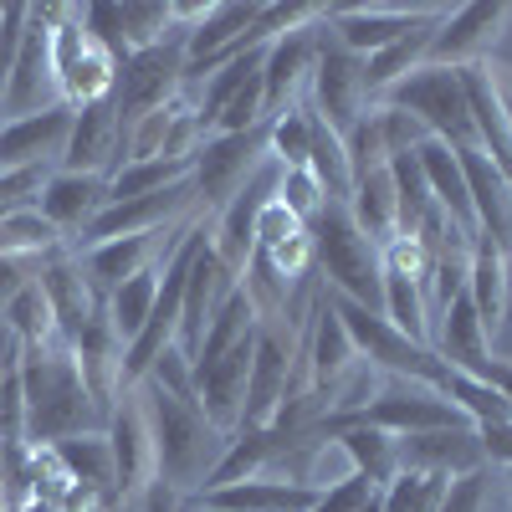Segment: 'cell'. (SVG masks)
<instances>
[{
    "mask_svg": "<svg viewBox=\"0 0 512 512\" xmlns=\"http://www.w3.org/2000/svg\"><path fill=\"white\" fill-rule=\"evenodd\" d=\"M21 395H26V441L31 446H57L72 436L103 431V415L82 384L77 354L62 344L21 349Z\"/></svg>",
    "mask_w": 512,
    "mask_h": 512,
    "instance_id": "cell-1",
    "label": "cell"
},
{
    "mask_svg": "<svg viewBox=\"0 0 512 512\" xmlns=\"http://www.w3.org/2000/svg\"><path fill=\"white\" fill-rule=\"evenodd\" d=\"M139 405L149 415V436H154V482L175 487L180 497H195L205 477L216 472V461L231 436H221L216 425L200 415L195 400H175L154 390V384H134Z\"/></svg>",
    "mask_w": 512,
    "mask_h": 512,
    "instance_id": "cell-2",
    "label": "cell"
},
{
    "mask_svg": "<svg viewBox=\"0 0 512 512\" xmlns=\"http://www.w3.org/2000/svg\"><path fill=\"white\" fill-rule=\"evenodd\" d=\"M313 236V272L323 277V292L349 297L364 308H384V251L354 226L349 205H323L308 221Z\"/></svg>",
    "mask_w": 512,
    "mask_h": 512,
    "instance_id": "cell-3",
    "label": "cell"
},
{
    "mask_svg": "<svg viewBox=\"0 0 512 512\" xmlns=\"http://www.w3.org/2000/svg\"><path fill=\"white\" fill-rule=\"evenodd\" d=\"M374 103H390L400 113H410L436 144H446L451 154L477 149V118L466 103V82L456 67H415L405 82H395L390 93H379Z\"/></svg>",
    "mask_w": 512,
    "mask_h": 512,
    "instance_id": "cell-4",
    "label": "cell"
},
{
    "mask_svg": "<svg viewBox=\"0 0 512 512\" xmlns=\"http://www.w3.org/2000/svg\"><path fill=\"white\" fill-rule=\"evenodd\" d=\"M41 21H47V52H52V72H57L62 103L82 108V103L113 98L118 62H113L108 47H98V41L88 36V26H82V6H47Z\"/></svg>",
    "mask_w": 512,
    "mask_h": 512,
    "instance_id": "cell-5",
    "label": "cell"
},
{
    "mask_svg": "<svg viewBox=\"0 0 512 512\" xmlns=\"http://www.w3.org/2000/svg\"><path fill=\"white\" fill-rule=\"evenodd\" d=\"M180 93H185V31L175 26V36H164L159 47L134 52L118 67V82H113L118 128L154 113V108H169Z\"/></svg>",
    "mask_w": 512,
    "mask_h": 512,
    "instance_id": "cell-6",
    "label": "cell"
},
{
    "mask_svg": "<svg viewBox=\"0 0 512 512\" xmlns=\"http://www.w3.org/2000/svg\"><path fill=\"white\" fill-rule=\"evenodd\" d=\"M262 164H267V128H251V134H210L190 159V185L200 195V210L216 216Z\"/></svg>",
    "mask_w": 512,
    "mask_h": 512,
    "instance_id": "cell-7",
    "label": "cell"
},
{
    "mask_svg": "<svg viewBox=\"0 0 512 512\" xmlns=\"http://www.w3.org/2000/svg\"><path fill=\"white\" fill-rule=\"evenodd\" d=\"M308 93H313V113L333 128L338 139H344L349 128H354V118L374 103L369 98V82H364V57L338 47L333 31L323 21H318V57H313Z\"/></svg>",
    "mask_w": 512,
    "mask_h": 512,
    "instance_id": "cell-8",
    "label": "cell"
},
{
    "mask_svg": "<svg viewBox=\"0 0 512 512\" xmlns=\"http://www.w3.org/2000/svg\"><path fill=\"white\" fill-rule=\"evenodd\" d=\"M456 72L466 82V103H472V118H477V149L512 185V67L497 57H482Z\"/></svg>",
    "mask_w": 512,
    "mask_h": 512,
    "instance_id": "cell-9",
    "label": "cell"
},
{
    "mask_svg": "<svg viewBox=\"0 0 512 512\" xmlns=\"http://www.w3.org/2000/svg\"><path fill=\"white\" fill-rule=\"evenodd\" d=\"M359 425H374L384 436H420V431H451V425H472L441 390L431 384H410V379H384L379 395L354 415ZM344 425V420H338Z\"/></svg>",
    "mask_w": 512,
    "mask_h": 512,
    "instance_id": "cell-10",
    "label": "cell"
},
{
    "mask_svg": "<svg viewBox=\"0 0 512 512\" xmlns=\"http://www.w3.org/2000/svg\"><path fill=\"white\" fill-rule=\"evenodd\" d=\"M108 451H113V487H118V507L134 512V502L144 497V487L154 482V436H149V415L139 405V390H123L118 405L108 410Z\"/></svg>",
    "mask_w": 512,
    "mask_h": 512,
    "instance_id": "cell-11",
    "label": "cell"
},
{
    "mask_svg": "<svg viewBox=\"0 0 512 512\" xmlns=\"http://www.w3.org/2000/svg\"><path fill=\"white\" fill-rule=\"evenodd\" d=\"M277 180H282V164H262L256 175L210 216V251L221 256V262L246 277V262H251V251H256V221H262V210L277 200Z\"/></svg>",
    "mask_w": 512,
    "mask_h": 512,
    "instance_id": "cell-12",
    "label": "cell"
},
{
    "mask_svg": "<svg viewBox=\"0 0 512 512\" xmlns=\"http://www.w3.org/2000/svg\"><path fill=\"white\" fill-rule=\"evenodd\" d=\"M292 333H282V323H256V344H251V374H246V405H241V431H262L277 420V410L287 405L292 390Z\"/></svg>",
    "mask_w": 512,
    "mask_h": 512,
    "instance_id": "cell-13",
    "label": "cell"
},
{
    "mask_svg": "<svg viewBox=\"0 0 512 512\" xmlns=\"http://www.w3.org/2000/svg\"><path fill=\"white\" fill-rule=\"evenodd\" d=\"M507 21H512V6H502V0H466V6H451L441 16V26L431 31V52H425V62L431 67L482 62L502 41Z\"/></svg>",
    "mask_w": 512,
    "mask_h": 512,
    "instance_id": "cell-14",
    "label": "cell"
},
{
    "mask_svg": "<svg viewBox=\"0 0 512 512\" xmlns=\"http://www.w3.org/2000/svg\"><path fill=\"white\" fill-rule=\"evenodd\" d=\"M451 6H328L323 26L333 31V41L354 57H374L390 41L410 36L425 21H441Z\"/></svg>",
    "mask_w": 512,
    "mask_h": 512,
    "instance_id": "cell-15",
    "label": "cell"
},
{
    "mask_svg": "<svg viewBox=\"0 0 512 512\" xmlns=\"http://www.w3.org/2000/svg\"><path fill=\"white\" fill-rule=\"evenodd\" d=\"M57 72H52V52H47V21H41L36 6H26V36H21V52L6 72V98H0V118H31V113H47L57 108Z\"/></svg>",
    "mask_w": 512,
    "mask_h": 512,
    "instance_id": "cell-16",
    "label": "cell"
},
{
    "mask_svg": "<svg viewBox=\"0 0 512 512\" xmlns=\"http://www.w3.org/2000/svg\"><path fill=\"white\" fill-rule=\"evenodd\" d=\"M36 287L47 292L52 318H57V333H62L67 349L82 338V328H88V323L103 313V292L88 282V272H82V262H77L72 246H62V251H52V256H41V262H36Z\"/></svg>",
    "mask_w": 512,
    "mask_h": 512,
    "instance_id": "cell-17",
    "label": "cell"
},
{
    "mask_svg": "<svg viewBox=\"0 0 512 512\" xmlns=\"http://www.w3.org/2000/svg\"><path fill=\"white\" fill-rule=\"evenodd\" d=\"M241 287V277L221 262L216 251H210V236H205V246L195 251V262H190V272H185V297H180V333H175V344L195 359V349H200V338H205V328H210V318H216V308L226 303V297Z\"/></svg>",
    "mask_w": 512,
    "mask_h": 512,
    "instance_id": "cell-18",
    "label": "cell"
},
{
    "mask_svg": "<svg viewBox=\"0 0 512 512\" xmlns=\"http://www.w3.org/2000/svg\"><path fill=\"white\" fill-rule=\"evenodd\" d=\"M395 456L410 472H436V477H472L487 472V451L477 425H451V431H420V436H395Z\"/></svg>",
    "mask_w": 512,
    "mask_h": 512,
    "instance_id": "cell-19",
    "label": "cell"
},
{
    "mask_svg": "<svg viewBox=\"0 0 512 512\" xmlns=\"http://www.w3.org/2000/svg\"><path fill=\"white\" fill-rule=\"evenodd\" d=\"M103 205H108V175H77V169H52L36 200V210L62 231L67 246L88 236V226L103 216Z\"/></svg>",
    "mask_w": 512,
    "mask_h": 512,
    "instance_id": "cell-20",
    "label": "cell"
},
{
    "mask_svg": "<svg viewBox=\"0 0 512 512\" xmlns=\"http://www.w3.org/2000/svg\"><path fill=\"white\" fill-rule=\"evenodd\" d=\"M313 57H318V21L303 26V31H287L267 47V62H262V113L267 123L277 113H287L292 103H303V88L313 77Z\"/></svg>",
    "mask_w": 512,
    "mask_h": 512,
    "instance_id": "cell-21",
    "label": "cell"
},
{
    "mask_svg": "<svg viewBox=\"0 0 512 512\" xmlns=\"http://www.w3.org/2000/svg\"><path fill=\"white\" fill-rule=\"evenodd\" d=\"M67 128H72L67 103L31 113V118H6L0 123V169H31V164L57 169L62 149H67Z\"/></svg>",
    "mask_w": 512,
    "mask_h": 512,
    "instance_id": "cell-22",
    "label": "cell"
},
{
    "mask_svg": "<svg viewBox=\"0 0 512 512\" xmlns=\"http://www.w3.org/2000/svg\"><path fill=\"white\" fill-rule=\"evenodd\" d=\"M118 159V108L113 98L82 103L72 108V128H67V149L57 169H77V175H113Z\"/></svg>",
    "mask_w": 512,
    "mask_h": 512,
    "instance_id": "cell-23",
    "label": "cell"
},
{
    "mask_svg": "<svg viewBox=\"0 0 512 512\" xmlns=\"http://www.w3.org/2000/svg\"><path fill=\"white\" fill-rule=\"evenodd\" d=\"M466 297L487 328V338L502 333L507 323V303H512V256L502 246H492L487 236L472 241V262H466Z\"/></svg>",
    "mask_w": 512,
    "mask_h": 512,
    "instance_id": "cell-24",
    "label": "cell"
},
{
    "mask_svg": "<svg viewBox=\"0 0 512 512\" xmlns=\"http://www.w3.org/2000/svg\"><path fill=\"white\" fill-rule=\"evenodd\" d=\"M431 349H436L451 369L482 379V369H487V359H492V338H487V328H482V318H477V308H472V297H466V292L456 297L451 308L436 313V323H431Z\"/></svg>",
    "mask_w": 512,
    "mask_h": 512,
    "instance_id": "cell-25",
    "label": "cell"
},
{
    "mask_svg": "<svg viewBox=\"0 0 512 512\" xmlns=\"http://www.w3.org/2000/svg\"><path fill=\"white\" fill-rule=\"evenodd\" d=\"M200 502L221 507V512H313L318 507V492L303 487V482H287V477H246V482H231V487H216V492H195Z\"/></svg>",
    "mask_w": 512,
    "mask_h": 512,
    "instance_id": "cell-26",
    "label": "cell"
},
{
    "mask_svg": "<svg viewBox=\"0 0 512 512\" xmlns=\"http://www.w3.org/2000/svg\"><path fill=\"white\" fill-rule=\"evenodd\" d=\"M415 159H420V169H425V185H431V200H436V210L461 231V236H477V210H472V190H466V175H461V159L446 149V144H436V139H425L420 149H415Z\"/></svg>",
    "mask_w": 512,
    "mask_h": 512,
    "instance_id": "cell-27",
    "label": "cell"
},
{
    "mask_svg": "<svg viewBox=\"0 0 512 512\" xmlns=\"http://www.w3.org/2000/svg\"><path fill=\"white\" fill-rule=\"evenodd\" d=\"M349 216L354 226L384 251L400 236V210H395V180H390V164H374L354 175V195H349Z\"/></svg>",
    "mask_w": 512,
    "mask_h": 512,
    "instance_id": "cell-28",
    "label": "cell"
},
{
    "mask_svg": "<svg viewBox=\"0 0 512 512\" xmlns=\"http://www.w3.org/2000/svg\"><path fill=\"white\" fill-rule=\"evenodd\" d=\"M338 441V451L349 456V472L354 477H369L374 487H384L395 472H400V456H395V436L374 431V425H359V420H344V425H318Z\"/></svg>",
    "mask_w": 512,
    "mask_h": 512,
    "instance_id": "cell-29",
    "label": "cell"
},
{
    "mask_svg": "<svg viewBox=\"0 0 512 512\" xmlns=\"http://www.w3.org/2000/svg\"><path fill=\"white\" fill-rule=\"evenodd\" d=\"M47 451H52V461L62 466V477H67V482H88V487H98V492L113 502V512H123V507H118V487H113V451H108V436H103V431L57 441V446H47Z\"/></svg>",
    "mask_w": 512,
    "mask_h": 512,
    "instance_id": "cell-30",
    "label": "cell"
},
{
    "mask_svg": "<svg viewBox=\"0 0 512 512\" xmlns=\"http://www.w3.org/2000/svg\"><path fill=\"white\" fill-rule=\"evenodd\" d=\"M436 26H441V21H425V26H415L410 36L390 41L384 52L364 57V82H369V98L390 93L395 82H405L415 67H425V52H431V31H436Z\"/></svg>",
    "mask_w": 512,
    "mask_h": 512,
    "instance_id": "cell-31",
    "label": "cell"
},
{
    "mask_svg": "<svg viewBox=\"0 0 512 512\" xmlns=\"http://www.w3.org/2000/svg\"><path fill=\"white\" fill-rule=\"evenodd\" d=\"M159 272H164V262L149 267V272H139V277H128L123 287H113L103 297V313H108V323H113V333L123 338V344H134L139 328L149 323V313L159 303Z\"/></svg>",
    "mask_w": 512,
    "mask_h": 512,
    "instance_id": "cell-32",
    "label": "cell"
},
{
    "mask_svg": "<svg viewBox=\"0 0 512 512\" xmlns=\"http://www.w3.org/2000/svg\"><path fill=\"white\" fill-rule=\"evenodd\" d=\"M180 180H190V159H169V154H159V159H128V164H118L108 175V205L169 190Z\"/></svg>",
    "mask_w": 512,
    "mask_h": 512,
    "instance_id": "cell-33",
    "label": "cell"
},
{
    "mask_svg": "<svg viewBox=\"0 0 512 512\" xmlns=\"http://www.w3.org/2000/svg\"><path fill=\"white\" fill-rule=\"evenodd\" d=\"M384 318H390L405 338L431 349V297H425V282L405 277V272H384Z\"/></svg>",
    "mask_w": 512,
    "mask_h": 512,
    "instance_id": "cell-34",
    "label": "cell"
},
{
    "mask_svg": "<svg viewBox=\"0 0 512 512\" xmlns=\"http://www.w3.org/2000/svg\"><path fill=\"white\" fill-rule=\"evenodd\" d=\"M313 134H318L313 103H292L287 113H277V118L267 123V159L282 164V169H308Z\"/></svg>",
    "mask_w": 512,
    "mask_h": 512,
    "instance_id": "cell-35",
    "label": "cell"
},
{
    "mask_svg": "<svg viewBox=\"0 0 512 512\" xmlns=\"http://www.w3.org/2000/svg\"><path fill=\"white\" fill-rule=\"evenodd\" d=\"M0 323H6V333L16 338L21 349H41V344H57V318H52V303H47V292H41L36 282H26L11 303H6V313H0Z\"/></svg>",
    "mask_w": 512,
    "mask_h": 512,
    "instance_id": "cell-36",
    "label": "cell"
},
{
    "mask_svg": "<svg viewBox=\"0 0 512 512\" xmlns=\"http://www.w3.org/2000/svg\"><path fill=\"white\" fill-rule=\"evenodd\" d=\"M62 231L41 216V210H16V216H0V256H16V262H41V256L62 251Z\"/></svg>",
    "mask_w": 512,
    "mask_h": 512,
    "instance_id": "cell-37",
    "label": "cell"
},
{
    "mask_svg": "<svg viewBox=\"0 0 512 512\" xmlns=\"http://www.w3.org/2000/svg\"><path fill=\"white\" fill-rule=\"evenodd\" d=\"M308 169H313L318 190H323L333 205H349V195H354V159H349L344 139H338V134H333V128H328L323 118H318V134H313Z\"/></svg>",
    "mask_w": 512,
    "mask_h": 512,
    "instance_id": "cell-38",
    "label": "cell"
},
{
    "mask_svg": "<svg viewBox=\"0 0 512 512\" xmlns=\"http://www.w3.org/2000/svg\"><path fill=\"white\" fill-rule=\"evenodd\" d=\"M446 492H451V477L400 466V472L379 487V512H441Z\"/></svg>",
    "mask_w": 512,
    "mask_h": 512,
    "instance_id": "cell-39",
    "label": "cell"
},
{
    "mask_svg": "<svg viewBox=\"0 0 512 512\" xmlns=\"http://www.w3.org/2000/svg\"><path fill=\"white\" fill-rule=\"evenodd\" d=\"M118 26H123V47L128 57L144 52V47H159L164 36H175V16L159 0H134V6H118Z\"/></svg>",
    "mask_w": 512,
    "mask_h": 512,
    "instance_id": "cell-40",
    "label": "cell"
},
{
    "mask_svg": "<svg viewBox=\"0 0 512 512\" xmlns=\"http://www.w3.org/2000/svg\"><path fill=\"white\" fill-rule=\"evenodd\" d=\"M139 384H154V390L175 395V400H195V359H190L180 344H169V349L149 364V374H144Z\"/></svg>",
    "mask_w": 512,
    "mask_h": 512,
    "instance_id": "cell-41",
    "label": "cell"
},
{
    "mask_svg": "<svg viewBox=\"0 0 512 512\" xmlns=\"http://www.w3.org/2000/svg\"><path fill=\"white\" fill-rule=\"evenodd\" d=\"M52 169L31 164V169H0V216H16V210H31L41 200V185H47Z\"/></svg>",
    "mask_w": 512,
    "mask_h": 512,
    "instance_id": "cell-42",
    "label": "cell"
},
{
    "mask_svg": "<svg viewBox=\"0 0 512 512\" xmlns=\"http://www.w3.org/2000/svg\"><path fill=\"white\" fill-rule=\"evenodd\" d=\"M277 200L292 210V216L297 221H313L318 216V210L328 205V195L318 190V180H313V169H282V180H277Z\"/></svg>",
    "mask_w": 512,
    "mask_h": 512,
    "instance_id": "cell-43",
    "label": "cell"
},
{
    "mask_svg": "<svg viewBox=\"0 0 512 512\" xmlns=\"http://www.w3.org/2000/svg\"><path fill=\"white\" fill-rule=\"evenodd\" d=\"M313 512H379V487L369 477H344V482H333L328 492H318Z\"/></svg>",
    "mask_w": 512,
    "mask_h": 512,
    "instance_id": "cell-44",
    "label": "cell"
},
{
    "mask_svg": "<svg viewBox=\"0 0 512 512\" xmlns=\"http://www.w3.org/2000/svg\"><path fill=\"white\" fill-rule=\"evenodd\" d=\"M379 128H384V154H390V159H395V154H415L425 139H431L410 113H400V108H390V103H379Z\"/></svg>",
    "mask_w": 512,
    "mask_h": 512,
    "instance_id": "cell-45",
    "label": "cell"
},
{
    "mask_svg": "<svg viewBox=\"0 0 512 512\" xmlns=\"http://www.w3.org/2000/svg\"><path fill=\"white\" fill-rule=\"evenodd\" d=\"M303 231H308V226L297 221L282 200H272V205L262 210V221H256V251H277V246H287L292 236H303Z\"/></svg>",
    "mask_w": 512,
    "mask_h": 512,
    "instance_id": "cell-46",
    "label": "cell"
},
{
    "mask_svg": "<svg viewBox=\"0 0 512 512\" xmlns=\"http://www.w3.org/2000/svg\"><path fill=\"white\" fill-rule=\"evenodd\" d=\"M36 282V262H16V256H0V313H6V303L26 287Z\"/></svg>",
    "mask_w": 512,
    "mask_h": 512,
    "instance_id": "cell-47",
    "label": "cell"
},
{
    "mask_svg": "<svg viewBox=\"0 0 512 512\" xmlns=\"http://www.w3.org/2000/svg\"><path fill=\"white\" fill-rule=\"evenodd\" d=\"M477 436H482L487 461H492V466H507V472H512V420H507V425H487V431H477Z\"/></svg>",
    "mask_w": 512,
    "mask_h": 512,
    "instance_id": "cell-48",
    "label": "cell"
},
{
    "mask_svg": "<svg viewBox=\"0 0 512 512\" xmlns=\"http://www.w3.org/2000/svg\"><path fill=\"white\" fill-rule=\"evenodd\" d=\"M134 512H180V492L164 487V482H149L144 497L134 502Z\"/></svg>",
    "mask_w": 512,
    "mask_h": 512,
    "instance_id": "cell-49",
    "label": "cell"
},
{
    "mask_svg": "<svg viewBox=\"0 0 512 512\" xmlns=\"http://www.w3.org/2000/svg\"><path fill=\"white\" fill-rule=\"evenodd\" d=\"M482 379H487L492 390H497V395H502V400L512 405V359L492 354V359H487V369H482Z\"/></svg>",
    "mask_w": 512,
    "mask_h": 512,
    "instance_id": "cell-50",
    "label": "cell"
},
{
    "mask_svg": "<svg viewBox=\"0 0 512 512\" xmlns=\"http://www.w3.org/2000/svg\"><path fill=\"white\" fill-rule=\"evenodd\" d=\"M11 512H57V502H52V497H26V502H16Z\"/></svg>",
    "mask_w": 512,
    "mask_h": 512,
    "instance_id": "cell-51",
    "label": "cell"
},
{
    "mask_svg": "<svg viewBox=\"0 0 512 512\" xmlns=\"http://www.w3.org/2000/svg\"><path fill=\"white\" fill-rule=\"evenodd\" d=\"M180 512H221V507H210V502H200V497H180Z\"/></svg>",
    "mask_w": 512,
    "mask_h": 512,
    "instance_id": "cell-52",
    "label": "cell"
},
{
    "mask_svg": "<svg viewBox=\"0 0 512 512\" xmlns=\"http://www.w3.org/2000/svg\"><path fill=\"white\" fill-rule=\"evenodd\" d=\"M0 512H11V502H6V472H0Z\"/></svg>",
    "mask_w": 512,
    "mask_h": 512,
    "instance_id": "cell-53",
    "label": "cell"
}]
</instances>
